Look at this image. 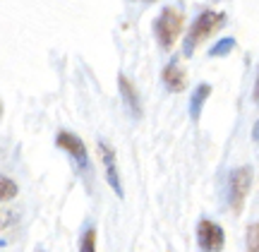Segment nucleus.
Here are the masks:
<instances>
[{
  "label": "nucleus",
  "instance_id": "f257e3e1",
  "mask_svg": "<svg viewBox=\"0 0 259 252\" xmlns=\"http://www.w3.org/2000/svg\"><path fill=\"white\" fill-rule=\"evenodd\" d=\"M226 24V12H216V10H202L199 12V17L192 22V27L190 31L185 34V41H183V53L185 56H192L197 46L206 41V38L211 36V31L216 29H221Z\"/></svg>",
  "mask_w": 259,
  "mask_h": 252
},
{
  "label": "nucleus",
  "instance_id": "f03ea898",
  "mask_svg": "<svg viewBox=\"0 0 259 252\" xmlns=\"http://www.w3.org/2000/svg\"><path fill=\"white\" fill-rule=\"evenodd\" d=\"M183 24H185V15L183 10L173 8V5H166L161 10V15L154 22V34H156L158 46L163 51H173L176 41L180 38V31H183Z\"/></svg>",
  "mask_w": 259,
  "mask_h": 252
},
{
  "label": "nucleus",
  "instance_id": "7ed1b4c3",
  "mask_svg": "<svg viewBox=\"0 0 259 252\" xmlns=\"http://www.w3.org/2000/svg\"><path fill=\"white\" fill-rule=\"evenodd\" d=\"M252 187V168L250 166H238L231 171L228 176V204H231L233 214H240L242 204L250 195Z\"/></svg>",
  "mask_w": 259,
  "mask_h": 252
},
{
  "label": "nucleus",
  "instance_id": "20e7f679",
  "mask_svg": "<svg viewBox=\"0 0 259 252\" xmlns=\"http://www.w3.org/2000/svg\"><path fill=\"white\" fill-rule=\"evenodd\" d=\"M56 144H58V149H63L65 154H70V159H72V163L82 173H92V163H89V154H87V147H84V142L74 135V132H58L56 135Z\"/></svg>",
  "mask_w": 259,
  "mask_h": 252
},
{
  "label": "nucleus",
  "instance_id": "39448f33",
  "mask_svg": "<svg viewBox=\"0 0 259 252\" xmlns=\"http://www.w3.org/2000/svg\"><path fill=\"white\" fill-rule=\"evenodd\" d=\"M197 243L202 252H221L226 245V231L211 219H202L197 224Z\"/></svg>",
  "mask_w": 259,
  "mask_h": 252
},
{
  "label": "nucleus",
  "instance_id": "423d86ee",
  "mask_svg": "<svg viewBox=\"0 0 259 252\" xmlns=\"http://www.w3.org/2000/svg\"><path fill=\"white\" fill-rule=\"evenodd\" d=\"M99 156L103 161V168H106V180L108 185L113 187V192L118 197H122V183H120V176H118V161H115V149H113L108 142L99 140Z\"/></svg>",
  "mask_w": 259,
  "mask_h": 252
},
{
  "label": "nucleus",
  "instance_id": "0eeeda50",
  "mask_svg": "<svg viewBox=\"0 0 259 252\" xmlns=\"http://www.w3.org/2000/svg\"><path fill=\"white\" fill-rule=\"evenodd\" d=\"M161 79H163V84H166L168 92H173V94H180V92H185L187 89V72L178 65L176 60H173V63H168V65L163 67Z\"/></svg>",
  "mask_w": 259,
  "mask_h": 252
},
{
  "label": "nucleus",
  "instance_id": "6e6552de",
  "mask_svg": "<svg viewBox=\"0 0 259 252\" xmlns=\"http://www.w3.org/2000/svg\"><path fill=\"white\" fill-rule=\"evenodd\" d=\"M118 87H120V96L125 108L130 111L132 118H142V101H139V94L135 89V84L130 82L125 75H118Z\"/></svg>",
  "mask_w": 259,
  "mask_h": 252
},
{
  "label": "nucleus",
  "instance_id": "1a4fd4ad",
  "mask_svg": "<svg viewBox=\"0 0 259 252\" xmlns=\"http://www.w3.org/2000/svg\"><path fill=\"white\" fill-rule=\"evenodd\" d=\"M209 96H211V84H206V82H202L192 92V96H190V118H192L194 122L199 120L202 108H204V103H206V99H209Z\"/></svg>",
  "mask_w": 259,
  "mask_h": 252
},
{
  "label": "nucleus",
  "instance_id": "9d476101",
  "mask_svg": "<svg viewBox=\"0 0 259 252\" xmlns=\"http://www.w3.org/2000/svg\"><path fill=\"white\" fill-rule=\"evenodd\" d=\"M17 192H19V187L12 178L0 176V204H3V202H10V199H15Z\"/></svg>",
  "mask_w": 259,
  "mask_h": 252
},
{
  "label": "nucleus",
  "instance_id": "9b49d317",
  "mask_svg": "<svg viewBox=\"0 0 259 252\" xmlns=\"http://www.w3.org/2000/svg\"><path fill=\"white\" fill-rule=\"evenodd\" d=\"M233 48H235V38L226 36V38H221V41H219L211 51H209V56H211V58H223V56H228Z\"/></svg>",
  "mask_w": 259,
  "mask_h": 252
},
{
  "label": "nucleus",
  "instance_id": "f8f14e48",
  "mask_svg": "<svg viewBox=\"0 0 259 252\" xmlns=\"http://www.w3.org/2000/svg\"><path fill=\"white\" fill-rule=\"evenodd\" d=\"M245 243H247V252H259V221L247 226V231H245Z\"/></svg>",
  "mask_w": 259,
  "mask_h": 252
},
{
  "label": "nucleus",
  "instance_id": "ddd939ff",
  "mask_svg": "<svg viewBox=\"0 0 259 252\" xmlns=\"http://www.w3.org/2000/svg\"><path fill=\"white\" fill-rule=\"evenodd\" d=\"M79 252H96V228H87L82 233Z\"/></svg>",
  "mask_w": 259,
  "mask_h": 252
},
{
  "label": "nucleus",
  "instance_id": "4468645a",
  "mask_svg": "<svg viewBox=\"0 0 259 252\" xmlns=\"http://www.w3.org/2000/svg\"><path fill=\"white\" fill-rule=\"evenodd\" d=\"M19 221V214L15 209H0V233L10 228V226H15Z\"/></svg>",
  "mask_w": 259,
  "mask_h": 252
},
{
  "label": "nucleus",
  "instance_id": "2eb2a0df",
  "mask_svg": "<svg viewBox=\"0 0 259 252\" xmlns=\"http://www.w3.org/2000/svg\"><path fill=\"white\" fill-rule=\"evenodd\" d=\"M252 101L259 106V67H257V77H254V92H252Z\"/></svg>",
  "mask_w": 259,
  "mask_h": 252
},
{
  "label": "nucleus",
  "instance_id": "dca6fc26",
  "mask_svg": "<svg viewBox=\"0 0 259 252\" xmlns=\"http://www.w3.org/2000/svg\"><path fill=\"white\" fill-rule=\"evenodd\" d=\"M252 140L259 142V120L254 122V128H252Z\"/></svg>",
  "mask_w": 259,
  "mask_h": 252
},
{
  "label": "nucleus",
  "instance_id": "f3484780",
  "mask_svg": "<svg viewBox=\"0 0 259 252\" xmlns=\"http://www.w3.org/2000/svg\"><path fill=\"white\" fill-rule=\"evenodd\" d=\"M0 118H3V101H0Z\"/></svg>",
  "mask_w": 259,
  "mask_h": 252
},
{
  "label": "nucleus",
  "instance_id": "a211bd4d",
  "mask_svg": "<svg viewBox=\"0 0 259 252\" xmlns=\"http://www.w3.org/2000/svg\"><path fill=\"white\" fill-rule=\"evenodd\" d=\"M34 252H44V250H41V247H36V250H34Z\"/></svg>",
  "mask_w": 259,
  "mask_h": 252
}]
</instances>
